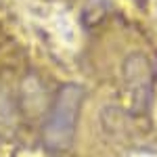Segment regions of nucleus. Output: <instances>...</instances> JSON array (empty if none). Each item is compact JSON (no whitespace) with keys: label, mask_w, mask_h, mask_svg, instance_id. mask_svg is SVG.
<instances>
[{"label":"nucleus","mask_w":157,"mask_h":157,"mask_svg":"<svg viewBox=\"0 0 157 157\" xmlns=\"http://www.w3.org/2000/svg\"><path fill=\"white\" fill-rule=\"evenodd\" d=\"M82 101L78 86H65L57 97L55 109L46 124V140L52 149H67L75 130V115Z\"/></svg>","instance_id":"f257e3e1"},{"label":"nucleus","mask_w":157,"mask_h":157,"mask_svg":"<svg viewBox=\"0 0 157 157\" xmlns=\"http://www.w3.org/2000/svg\"><path fill=\"white\" fill-rule=\"evenodd\" d=\"M138 63H134V59H130V63L126 65V84H128V94L130 98L138 101V107H143L145 97H151V75L147 71V59L136 57Z\"/></svg>","instance_id":"f03ea898"}]
</instances>
